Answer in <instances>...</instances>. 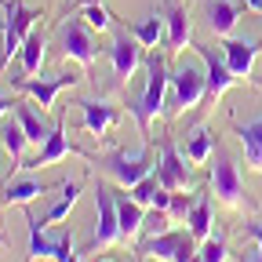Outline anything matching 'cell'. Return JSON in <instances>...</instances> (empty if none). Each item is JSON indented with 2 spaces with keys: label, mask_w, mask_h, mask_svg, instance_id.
Listing matches in <instances>:
<instances>
[{
  "label": "cell",
  "mask_w": 262,
  "mask_h": 262,
  "mask_svg": "<svg viewBox=\"0 0 262 262\" xmlns=\"http://www.w3.org/2000/svg\"><path fill=\"white\" fill-rule=\"evenodd\" d=\"M168 80H171L168 58L153 48V51L146 55V88H142V95H135V98L127 102L131 117L139 120L142 146H149V127H153V120L164 113V106H168Z\"/></svg>",
  "instance_id": "obj_1"
},
{
  "label": "cell",
  "mask_w": 262,
  "mask_h": 262,
  "mask_svg": "<svg viewBox=\"0 0 262 262\" xmlns=\"http://www.w3.org/2000/svg\"><path fill=\"white\" fill-rule=\"evenodd\" d=\"M204 95H208V73H204V66H196V62H179L175 70H171V80H168V117H182L189 110H196L204 102Z\"/></svg>",
  "instance_id": "obj_2"
},
{
  "label": "cell",
  "mask_w": 262,
  "mask_h": 262,
  "mask_svg": "<svg viewBox=\"0 0 262 262\" xmlns=\"http://www.w3.org/2000/svg\"><path fill=\"white\" fill-rule=\"evenodd\" d=\"M40 18H44V11L26 8L22 0H8V4H4V22H0V37H4V44H0V73H4L8 62L22 51L26 37L37 29Z\"/></svg>",
  "instance_id": "obj_3"
},
{
  "label": "cell",
  "mask_w": 262,
  "mask_h": 262,
  "mask_svg": "<svg viewBox=\"0 0 262 262\" xmlns=\"http://www.w3.org/2000/svg\"><path fill=\"white\" fill-rule=\"evenodd\" d=\"M95 211H98V222L91 229V241L84 251H110L117 244H124V233H120V215H117V201H113V189L106 182L95 186Z\"/></svg>",
  "instance_id": "obj_4"
},
{
  "label": "cell",
  "mask_w": 262,
  "mask_h": 262,
  "mask_svg": "<svg viewBox=\"0 0 262 262\" xmlns=\"http://www.w3.org/2000/svg\"><path fill=\"white\" fill-rule=\"evenodd\" d=\"M211 189H215L219 201L226 208H233V211L251 204V196H248V189L241 182V171H237V160L226 149H219V146H215V164H211Z\"/></svg>",
  "instance_id": "obj_5"
},
{
  "label": "cell",
  "mask_w": 262,
  "mask_h": 262,
  "mask_svg": "<svg viewBox=\"0 0 262 262\" xmlns=\"http://www.w3.org/2000/svg\"><path fill=\"white\" fill-rule=\"evenodd\" d=\"M95 164H102V168H106V175H110L117 186H124V189H131L135 182H142L149 171H157V157L149 153V146H142L139 153H124V149H113L110 157L95 160Z\"/></svg>",
  "instance_id": "obj_6"
},
{
  "label": "cell",
  "mask_w": 262,
  "mask_h": 262,
  "mask_svg": "<svg viewBox=\"0 0 262 262\" xmlns=\"http://www.w3.org/2000/svg\"><path fill=\"white\" fill-rule=\"evenodd\" d=\"M157 179L164 189L171 193H186L193 186V164L186 160V153L175 146L171 135L160 139V153H157Z\"/></svg>",
  "instance_id": "obj_7"
},
{
  "label": "cell",
  "mask_w": 262,
  "mask_h": 262,
  "mask_svg": "<svg viewBox=\"0 0 262 262\" xmlns=\"http://www.w3.org/2000/svg\"><path fill=\"white\" fill-rule=\"evenodd\" d=\"M26 226H29V251H26V262H66L77 248H73V233H58V237H44V226L40 219L29 211L26 204Z\"/></svg>",
  "instance_id": "obj_8"
},
{
  "label": "cell",
  "mask_w": 262,
  "mask_h": 262,
  "mask_svg": "<svg viewBox=\"0 0 262 262\" xmlns=\"http://www.w3.org/2000/svg\"><path fill=\"white\" fill-rule=\"evenodd\" d=\"M196 251H201V244L189 229H168V233L139 241V255H153L160 262H189Z\"/></svg>",
  "instance_id": "obj_9"
},
{
  "label": "cell",
  "mask_w": 262,
  "mask_h": 262,
  "mask_svg": "<svg viewBox=\"0 0 262 262\" xmlns=\"http://www.w3.org/2000/svg\"><path fill=\"white\" fill-rule=\"evenodd\" d=\"M55 33H58L62 58H73V62L84 66V70H91V66H95V37H91V26H84L77 15H66Z\"/></svg>",
  "instance_id": "obj_10"
},
{
  "label": "cell",
  "mask_w": 262,
  "mask_h": 262,
  "mask_svg": "<svg viewBox=\"0 0 262 262\" xmlns=\"http://www.w3.org/2000/svg\"><path fill=\"white\" fill-rule=\"evenodd\" d=\"M66 157H84V160H91L84 149H77L70 139H66V113H58V120H55V127H51L48 142L33 153V157H26L18 168H51V164H58V160H66ZM91 164H95V160H91Z\"/></svg>",
  "instance_id": "obj_11"
},
{
  "label": "cell",
  "mask_w": 262,
  "mask_h": 262,
  "mask_svg": "<svg viewBox=\"0 0 262 262\" xmlns=\"http://www.w3.org/2000/svg\"><path fill=\"white\" fill-rule=\"evenodd\" d=\"M110 62H113L117 84H131V77L139 73V66H146L142 44H139L135 37H127L124 29H117V33H113V44H110Z\"/></svg>",
  "instance_id": "obj_12"
},
{
  "label": "cell",
  "mask_w": 262,
  "mask_h": 262,
  "mask_svg": "<svg viewBox=\"0 0 262 262\" xmlns=\"http://www.w3.org/2000/svg\"><path fill=\"white\" fill-rule=\"evenodd\" d=\"M77 84H80V77L73 70L70 73H55V77H15V88H22L40 110H51L58 91L62 88H77Z\"/></svg>",
  "instance_id": "obj_13"
},
{
  "label": "cell",
  "mask_w": 262,
  "mask_h": 262,
  "mask_svg": "<svg viewBox=\"0 0 262 262\" xmlns=\"http://www.w3.org/2000/svg\"><path fill=\"white\" fill-rule=\"evenodd\" d=\"M193 51L201 55L204 73H208V95H204V102H219V98L237 84V77H233V70L226 66V58H222V55H215L208 44H193Z\"/></svg>",
  "instance_id": "obj_14"
},
{
  "label": "cell",
  "mask_w": 262,
  "mask_h": 262,
  "mask_svg": "<svg viewBox=\"0 0 262 262\" xmlns=\"http://www.w3.org/2000/svg\"><path fill=\"white\" fill-rule=\"evenodd\" d=\"M262 51V40H251V37H222V58L226 66L233 70L237 80H248L251 77V66H255V55Z\"/></svg>",
  "instance_id": "obj_15"
},
{
  "label": "cell",
  "mask_w": 262,
  "mask_h": 262,
  "mask_svg": "<svg viewBox=\"0 0 262 262\" xmlns=\"http://www.w3.org/2000/svg\"><path fill=\"white\" fill-rule=\"evenodd\" d=\"M80 117H84V131L95 139H106L110 127L120 120V106L106 102V98H80Z\"/></svg>",
  "instance_id": "obj_16"
},
{
  "label": "cell",
  "mask_w": 262,
  "mask_h": 262,
  "mask_svg": "<svg viewBox=\"0 0 262 262\" xmlns=\"http://www.w3.org/2000/svg\"><path fill=\"white\" fill-rule=\"evenodd\" d=\"M204 18L215 29V37H233L241 22V4L237 0H204Z\"/></svg>",
  "instance_id": "obj_17"
},
{
  "label": "cell",
  "mask_w": 262,
  "mask_h": 262,
  "mask_svg": "<svg viewBox=\"0 0 262 262\" xmlns=\"http://www.w3.org/2000/svg\"><path fill=\"white\" fill-rule=\"evenodd\" d=\"M113 201H117V215H120V233H124V241H139L142 222H146V208L131 201V193H127L124 186L113 189Z\"/></svg>",
  "instance_id": "obj_18"
},
{
  "label": "cell",
  "mask_w": 262,
  "mask_h": 262,
  "mask_svg": "<svg viewBox=\"0 0 262 262\" xmlns=\"http://www.w3.org/2000/svg\"><path fill=\"white\" fill-rule=\"evenodd\" d=\"M164 18H168V55H179L189 40H193V29H189V15L179 0H168V8H164Z\"/></svg>",
  "instance_id": "obj_19"
},
{
  "label": "cell",
  "mask_w": 262,
  "mask_h": 262,
  "mask_svg": "<svg viewBox=\"0 0 262 262\" xmlns=\"http://www.w3.org/2000/svg\"><path fill=\"white\" fill-rule=\"evenodd\" d=\"M55 186L51 182H40V179H11L8 186H4V193H0V204H18V208H26V204H33L37 196H48Z\"/></svg>",
  "instance_id": "obj_20"
},
{
  "label": "cell",
  "mask_w": 262,
  "mask_h": 262,
  "mask_svg": "<svg viewBox=\"0 0 262 262\" xmlns=\"http://www.w3.org/2000/svg\"><path fill=\"white\" fill-rule=\"evenodd\" d=\"M233 135H237L241 146H244L248 168H251V171H262V117H255V120H248V124H237Z\"/></svg>",
  "instance_id": "obj_21"
},
{
  "label": "cell",
  "mask_w": 262,
  "mask_h": 262,
  "mask_svg": "<svg viewBox=\"0 0 262 262\" xmlns=\"http://www.w3.org/2000/svg\"><path fill=\"white\" fill-rule=\"evenodd\" d=\"M215 146H219V135H215L208 124H196V127L189 131V142L182 146V153H186L189 164H208L211 153H215Z\"/></svg>",
  "instance_id": "obj_22"
},
{
  "label": "cell",
  "mask_w": 262,
  "mask_h": 262,
  "mask_svg": "<svg viewBox=\"0 0 262 262\" xmlns=\"http://www.w3.org/2000/svg\"><path fill=\"white\" fill-rule=\"evenodd\" d=\"M18 58H22V77H37L44 70V58H48V37H44V29H33L29 33L26 44H22V51H18Z\"/></svg>",
  "instance_id": "obj_23"
},
{
  "label": "cell",
  "mask_w": 262,
  "mask_h": 262,
  "mask_svg": "<svg viewBox=\"0 0 262 262\" xmlns=\"http://www.w3.org/2000/svg\"><path fill=\"white\" fill-rule=\"evenodd\" d=\"M0 142H4V149L15 157V164L11 168H18V164L26 160V146H29V135H26V127H22V120L15 117V110H11V117H4L0 120Z\"/></svg>",
  "instance_id": "obj_24"
},
{
  "label": "cell",
  "mask_w": 262,
  "mask_h": 262,
  "mask_svg": "<svg viewBox=\"0 0 262 262\" xmlns=\"http://www.w3.org/2000/svg\"><path fill=\"white\" fill-rule=\"evenodd\" d=\"M211 193L208 189H196V201H193V211H189V233L196 237V244H204L211 233H215V226H211Z\"/></svg>",
  "instance_id": "obj_25"
},
{
  "label": "cell",
  "mask_w": 262,
  "mask_h": 262,
  "mask_svg": "<svg viewBox=\"0 0 262 262\" xmlns=\"http://www.w3.org/2000/svg\"><path fill=\"white\" fill-rule=\"evenodd\" d=\"M15 117L22 120V127H26V135H29V146H44L48 142V135H51V127H48V120H44V110L37 113V110H33L29 102H22V98H18V102H15Z\"/></svg>",
  "instance_id": "obj_26"
},
{
  "label": "cell",
  "mask_w": 262,
  "mask_h": 262,
  "mask_svg": "<svg viewBox=\"0 0 262 262\" xmlns=\"http://www.w3.org/2000/svg\"><path fill=\"white\" fill-rule=\"evenodd\" d=\"M131 37H135L142 48H157L164 37H168V18H164V11H149L142 22L131 26Z\"/></svg>",
  "instance_id": "obj_27"
},
{
  "label": "cell",
  "mask_w": 262,
  "mask_h": 262,
  "mask_svg": "<svg viewBox=\"0 0 262 262\" xmlns=\"http://www.w3.org/2000/svg\"><path fill=\"white\" fill-rule=\"evenodd\" d=\"M77 196H80V182H66V193H62V201L40 219V226H55V222H62L66 215L73 211V204H77Z\"/></svg>",
  "instance_id": "obj_28"
},
{
  "label": "cell",
  "mask_w": 262,
  "mask_h": 262,
  "mask_svg": "<svg viewBox=\"0 0 262 262\" xmlns=\"http://www.w3.org/2000/svg\"><path fill=\"white\" fill-rule=\"evenodd\" d=\"M168 229H171V215L164 211V208H149V211H146V222H142V233H139V241L157 237V233H168Z\"/></svg>",
  "instance_id": "obj_29"
},
{
  "label": "cell",
  "mask_w": 262,
  "mask_h": 262,
  "mask_svg": "<svg viewBox=\"0 0 262 262\" xmlns=\"http://www.w3.org/2000/svg\"><path fill=\"white\" fill-rule=\"evenodd\" d=\"M80 15H84V18H88V26H91V29H98V33H106V29H117L113 15L106 11V4H88V8H80Z\"/></svg>",
  "instance_id": "obj_30"
},
{
  "label": "cell",
  "mask_w": 262,
  "mask_h": 262,
  "mask_svg": "<svg viewBox=\"0 0 262 262\" xmlns=\"http://www.w3.org/2000/svg\"><path fill=\"white\" fill-rule=\"evenodd\" d=\"M226 258H229L226 233H211V237L201 244V262H226Z\"/></svg>",
  "instance_id": "obj_31"
},
{
  "label": "cell",
  "mask_w": 262,
  "mask_h": 262,
  "mask_svg": "<svg viewBox=\"0 0 262 262\" xmlns=\"http://www.w3.org/2000/svg\"><path fill=\"white\" fill-rule=\"evenodd\" d=\"M193 201H196V193H171V204H168V215H171V222H189Z\"/></svg>",
  "instance_id": "obj_32"
},
{
  "label": "cell",
  "mask_w": 262,
  "mask_h": 262,
  "mask_svg": "<svg viewBox=\"0 0 262 262\" xmlns=\"http://www.w3.org/2000/svg\"><path fill=\"white\" fill-rule=\"evenodd\" d=\"M244 237H251V241L258 244V251H262V219H251V222H244Z\"/></svg>",
  "instance_id": "obj_33"
},
{
  "label": "cell",
  "mask_w": 262,
  "mask_h": 262,
  "mask_svg": "<svg viewBox=\"0 0 262 262\" xmlns=\"http://www.w3.org/2000/svg\"><path fill=\"white\" fill-rule=\"evenodd\" d=\"M88 4H102V0H73V4H66V15H77L80 8H88ZM62 15V18H66Z\"/></svg>",
  "instance_id": "obj_34"
},
{
  "label": "cell",
  "mask_w": 262,
  "mask_h": 262,
  "mask_svg": "<svg viewBox=\"0 0 262 262\" xmlns=\"http://www.w3.org/2000/svg\"><path fill=\"white\" fill-rule=\"evenodd\" d=\"M15 102H18V98H4V95H0V120H4V117L15 110Z\"/></svg>",
  "instance_id": "obj_35"
},
{
  "label": "cell",
  "mask_w": 262,
  "mask_h": 262,
  "mask_svg": "<svg viewBox=\"0 0 262 262\" xmlns=\"http://www.w3.org/2000/svg\"><path fill=\"white\" fill-rule=\"evenodd\" d=\"M244 8L255 11V15H262V0H244Z\"/></svg>",
  "instance_id": "obj_36"
},
{
  "label": "cell",
  "mask_w": 262,
  "mask_h": 262,
  "mask_svg": "<svg viewBox=\"0 0 262 262\" xmlns=\"http://www.w3.org/2000/svg\"><path fill=\"white\" fill-rule=\"evenodd\" d=\"M237 262H262V251H251V255H241Z\"/></svg>",
  "instance_id": "obj_37"
},
{
  "label": "cell",
  "mask_w": 262,
  "mask_h": 262,
  "mask_svg": "<svg viewBox=\"0 0 262 262\" xmlns=\"http://www.w3.org/2000/svg\"><path fill=\"white\" fill-rule=\"evenodd\" d=\"M95 262H117V258H110V255H98V258H95Z\"/></svg>",
  "instance_id": "obj_38"
},
{
  "label": "cell",
  "mask_w": 262,
  "mask_h": 262,
  "mask_svg": "<svg viewBox=\"0 0 262 262\" xmlns=\"http://www.w3.org/2000/svg\"><path fill=\"white\" fill-rule=\"evenodd\" d=\"M66 262H80V251H73V255H70V258H66Z\"/></svg>",
  "instance_id": "obj_39"
},
{
  "label": "cell",
  "mask_w": 262,
  "mask_h": 262,
  "mask_svg": "<svg viewBox=\"0 0 262 262\" xmlns=\"http://www.w3.org/2000/svg\"><path fill=\"white\" fill-rule=\"evenodd\" d=\"M142 262H160V258H153V255H142Z\"/></svg>",
  "instance_id": "obj_40"
},
{
  "label": "cell",
  "mask_w": 262,
  "mask_h": 262,
  "mask_svg": "<svg viewBox=\"0 0 262 262\" xmlns=\"http://www.w3.org/2000/svg\"><path fill=\"white\" fill-rule=\"evenodd\" d=\"M4 244H8V237H4V233H0V248H4Z\"/></svg>",
  "instance_id": "obj_41"
},
{
  "label": "cell",
  "mask_w": 262,
  "mask_h": 262,
  "mask_svg": "<svg viewBox=\"0 0 262 262\" xmlns=\"http://www.w3.org/2000/svg\"><path fill=\"white\" fill-rule=\"evenodd\" d=\"M4 4H8V0H0V8H4Z\"/></svg>",
  "instance_id": "obj_42"
}]
</instances>
